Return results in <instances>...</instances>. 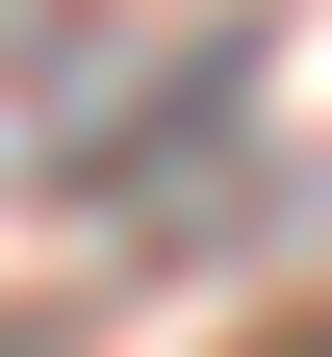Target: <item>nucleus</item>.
<instances>
[{"label":"nucleus","instance_id":"f257e3e1","mask_svg":"<svg viewBox=\"0 0 332 357\" xmlns=\"http://www.w3.org/2000/svg\"><path fill=\"white\" fill-rule=\"evenodd\" d=\"M307 357H332V332H307Z\"/></svg>","mask_w":332,"mask_h":357}]
</instances>
